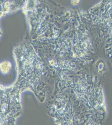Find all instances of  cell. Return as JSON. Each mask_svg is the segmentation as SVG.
<instances>
[{
  "label": "cell",
  "mask_w": 112,
  "mask_h": 125,
  "mask_svg": "<svg viewBox=\"0 0 112 125\" xmlns=\"http://www.w3.org/2000/svg\"><path fill=\"white\" fill-rule=\"evenodd\" d=\"M73 90L52 102L51 115L57 125H102L107 116L106 103L100 89Z\"/></svg>",
  "instance_id": "6da1fadb"
},
{
  "label": "cell",
  "mask_w": 112,
  "mask_h": 125,
  "mask_svg": "<svg viewBox=\"0 0 112 125\" xmlns=\"http://www.w3.org/2000/svg\"><path fill=\"white\" fill-rule=\"evenodd\" d=\"M12 63L9 61H4L0 62V72L4 75L8 74L12 69Z\"/></svg>",
  "instance_id": "7a4b0ae2"
}]
</instances>
